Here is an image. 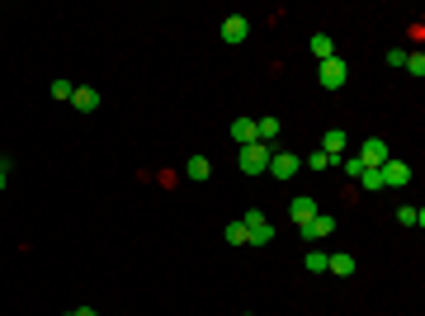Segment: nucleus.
Here are the masks:
<instances>
[{"mask_svg":"<svg viewBox=\"0 0 425 316\" xmlns=\"http://www.w3.org/2000/svg\"><path fill=\"white\" fill-rule=\"evenodd\" d=\"M269 156H274V151H269L265 142H251V146H241V151H236V160H241V170H246V175H265L269 170Z\"/></svg>","mask_w":425,"mask_h":316,"instance_id":"f257e3e1","label":"nucleus"},{"mask_svg":"<svg viewBox=\"0 0 425 316\" xmlns=\"http://www.w3.org/2000/svg\"><path fill=\"white\" fill-rule=\"evenodd\" d=\"M316 80H321L326 90H340V85L350 80V66L340 62V57H326V62H321V71H316Z\"/></svg>","mask_w":425,"mask_h":316,"instance_id":"f03ea898","label":"nucleus"},{"mask_svg":"<svg viewBox=\"0 0 425 316\" xmlns=\"http://www.w3.org/2000/svg\"><path fill=\"white\" fill-rule=\"evenodd\" d=\"M246 232H251V246H269V241H274V227H269V217L265 213H246Z\"/></svg>","mask_w":425,"mask_h":316,"instance_id":"7ed1b4c3","label":"nucleus"},{"mask_svg":"<svg viewBox=\"0 0 425 316\" xmlns=\"http://www.w3.org/2000/svg\"><path fill=\"white\" fill-rule=\"evenodd\" d=\"M298 170H302V160L293 156V151H274V156H269V175H274V179H293Z\"/></svg>","mask_w":425,"mask_h":316,"instance_id":"20e7f679","label":"nucleus"},{"mask_svg":"<svg viewBox=\"0 0 425 316\" xmlns=\"http://www.w3.org/2000/svg\"><path fill=\"white\" fill-rule=\"evenodd\" d=\"M251 38V19L246 15H227L222 19V43H246Z\"/></svg>","mask_w":425,"mask_h":316,"instance_id":"39448f33","label":"nucleus"},{"mask_svg":"<svg viewBox=\"0 0 425 316\" xmlns=\"http://www.w3.org/2000/svg\"><path fill=\"white\" fill-rule=\"evenodd\" d=\"M402 184H411V165L407 160H388L383 165V189H402Z\"/></svg>","mask_w":425,"mask_h":316,"instance_id":"423d86ee","label":"nucleus"},{"mask_svg":"<svg viewBox=\"0 0 425 316\" xmlns=\"http://www.w3.org/2000/svg\"><path fill=\"white\" fill-rule=\"evenodd\" d=\"M331 232H335V217H331V213H316V217L302 227V241H326Z\"/></svg>","mask_w":425,"mask_h":316,"instance_id":"0eeeda50","label":"nucleus"},{"mask_svg":"<svg viewBox=\"0 0 425 316\" xmlns=\"http://www.w3.org/2000/svg\"><path fill=\"white\" fill-rule=\"evenodd\" d=\"M359 160L364 165H388V160H393L388 156V142H383V137H369V142L359 146Z\"/></svg>","mask_w":425,"mask_h":316,"instance_id":"6e6552de","label":"nucleus"},{"mask_svg":"<svg viewBox=\"0 0 425 316\" xmlns=\"http://www.w3.org/2000/svg\"><path fill=\"white\" fill-rule=\"evenodd\" d=\"M288 217L298 222V227H307V222L316 217V198H307V194H298V198H288Z\"/></svg>","mask_w":425,"mask_h":316,"instance_id":"1a4fd4ad","label":"nucleus"},{"mask_svg":"<svg viewBox=\"0 0 425 316\" xmlns=\"http://www.w3.org/2000/svg\"><path fill=\"white\" fill-rule=\"evenodd\" d=\"M316 151H326V156H331V165H335V160L345 156V127H331L326 137H321V146H316Z\"/></svg>","mask_w":425,"mask_h":316,"instance_id":"9d476101","label":"nucleus"},{"mask_svg":"<svg viewBox=\"0 0 425 316\" xmlns=\"http://www.w3.org/2000/svg\"><path fill=\"white\" fill-rule=\"evenodd\" d=\"M227 132H232V142H236V146H251V142H260V137H255V118H236V123L227 127Z\"/></svg>","mask_w":425,"mask_h":316,"instance_id":"9b49d317","label":"nucleus"},{"mask_svg":"<svg viewBox=\"0 0 425 316\" xmlns=\"http://www.w3.org/2000/svg\"><path fill=\"white\" fill-rule=\"evenodd\" d=\"M279 132H283V123H279V118H274V113H265V118H255V137H260V142H274V137H279Z\"/></svg>","mask_w":425,"mask_h":316,"instance_id":"f8f14e48","label":"nucleus"},{"mask_svg":"<svg viewBox=\"0 0 425 316\" xmlns=\"http://www.w3.org/2000/svg\"><path fill=\"white\" fill-rule=\"evenodd\" d=\"M326 274H335V279H350L355 274V255H326Z\"/></svg>","mask_w":425,"mask_h":316,"instance_id":"ddd939ff","label":"nucleus"},{"mask_svg":"<svg viewBox=\"0 0 425 316\" xmlns=\"http://www.w3.org/2000/svg\"><path fill=\"white\" fill-rule=\"evenodd\" d=\"M355 184H359L364 194H378V189H383V165H364Z\"/></svg>","mask_w":425,"mask_h":316,"instance_id":"4468645a","label":"nucleus"},{"mask_svg":"<svg viewBox=\"0 0 425 316\" xmlns=\"http://www.w3.org/2000/svg\"><path fill=\"white\" fill-rule=\"evenodd\" d=\"M71 104H76L80 113H94V109H99V90H90V85H76V95H71Z\"/></svg>","mask_w":425,"mask_h":316,"instance_id":"2eb2a0df","label":"nucleus"},{"mask_svg":"<svg viewBox=\"0 0 425 316\" xmlns=\"http://www.w3.org/2000/svg\"><path fill=\"white\" fill-rule=\"evenodd\" d=\"M307 48H312V57H316V62L335 57V43H331V33H312V43H307Z\"/></svg>","mask_w":425,"mask_h":316,"instance_id":"dca6fc26","label":"nucleus"},{"mask_svg":"<svg viewBox=\"0 0 425 316\" xmlns=\"http://www.w3.org/2000/svg\"><path fill=\"white\" fill-rule=\"evenodd\" d=\"M185 170H189V179H208V175H213V160L208 156H189Z\"/></svg>","mask_w":425,"mask_h":316,"instance_id":"f3484780","label":"nucleus"},{"mask_svg":"<svg viewBox=\"0 0 425 316\" xmlns=\"http://www.w3.org/2000/svg\"><path fill=\"white\" fill-rule=\"evenodd\" d=\"M397 222H402V227H425V213L421 208H411V203H402L397 208Z\"/></svg>","mask_w":425,"mask_h":316,"instance_id":"a211bd4d","label":"nucleus"},{"mask_svg":"<svg viewBox=\"0 0 425 316\" xmlns=\"http://www.w3.org/2000/svg\"><path fill=\"white\" fill-rule=\"evenodd\" d=\"M227 241H232V246H251V232H246V222H227Z\"/></svg>","mask_w":425,"mask_h":316,"instance_id":"6ab92c4d","label":"nucleus"},{"mask_svg":"<svg viewBox=\"0 0 425 316\" xmlns=\"http://www.w3.org/2000/svg\"><path fill=\"white\" fill-rule=\"evenodd\" d=\"M302 265H307V274H326V251H307Z\"/></svg>","mask_w":425,"mask_h":316,"instance_id":"aec40b11","label":"nucleus"},{"mask_svg":"<svg viewBox=\"0 0 425 316\" xmlns=\"http://www.w3.org/2000/svg\"><path fill=\"white\" fill-rule=\"evenodd\" d=\"M71 95H76V85H71V80H52V99L71 104Z\"/></svg>","mask_w":425,"mask_h":316,"instance_id":"412c9836","label":"nucleus"},{"mask_svg":"<svg viewBox=\"0 0 425 316\" xmlns=\"http://www.w3.org/2000/svg\"><path fill=\"white\" fill-rule=\"evenodd\" d=\"M335 165H340V170H345L350 179H359V170H364V160H359V156H340Z\"/></svg>","mask_w":425,"mask_h":316,"instance_id":"4be33fe9","label":"nucleus"},{"mask_svg":"<svg viewBox=\"0 0 425 316\" xmlns=\"http://www.w3.org/2000/svg\"><path fill=\"white\" fill-rule=\"evenodd\" d=\"M411 76H425V52H407V62H402Z\"/></svg>","mask_w":425,"mask_h":316,"instance_id":"5701e85b","label":"nucleus"},{"mask_svg":"<svg viewBox=\"0 0 425 316\" xmlns=\"http://www.w3.org/2000/svg\"><path fill=\"white\" fill-rule=\"evenodd\" d=\"M302 165H307V170H331V156H326V151H312Z\"/></svg>","mask_w":425,"mask_h":316,"instance_id":"b1692460","label":"nucleus"},{"mask_svg":"<svg viewBox=\"0 0 425 316\" xmlns=\"http://www.w3.org/2000/svg\"><path fill=\"white\" fill-rule=\"evenodd\" d=\"M66 316H99V312H94V307H71Z\"/></svg>","mask_w":425,"mask_h":316,"instance_id":"393cba45","label":"nucleus"},{"mask_svg":"<svg viewBox=\"0 0 425 316\" xmlns=\"http://www.w3.org/2000/svg\"><path fill=\"white\" fill-rule=\"evenodd\" d=\"M5 179H10V160H0V189H5Z\"/></svg>","mask_w":425,"mask_h":316,"instance_id":"a878e982","label":"nucleus"}]
</instances>
